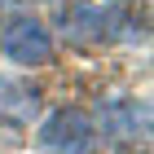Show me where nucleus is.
<instances>
[{
	"mask_svg": "<svg viewBox=\"0 0 154 154\" xmlns=\"http://www.w3.org/2000/svg\"><path fill=\"white\" fill-rule=\"evenodd\" d=\"M40 150L48 154H93L97 145V119L79 106H62L40 123V137H35Z\"/></svg>",
	"mask_w": 154,
	"mask_h": 154,
	"instance_id": "f03ea898",
	"label": "nucleus"
},
{
	"mask_svg": "<svg viewBox=\"0 0 154 154\" xmlns=\"http://www.w3.org/2000/svg\"><path fill=\"white\" fill-rule=\"evenodd\" d=\"M57 31H62V40L75 44V48L106 44V9H101V5H88V0L57 5Z\"/></svg>",
	"mask_w": 154,
	"mask_h": 154,
	"instance_id": "20e7f679",
	"label": "nucleus"
},
{
	"mask_svg": "<svg viewBox=\"0 0 154 154\" xmlns=\"http://www.w3.org/2000/svg\"><path fill=\"white\" fill-rule=\"evenodd\" d=\"M101 132L106 141L119 145V150H132V145L150 141V106L137 101V97H119L101 110Z\"/></svg>",
	"mask_w": 154,
	"mask_h": 154,
	"instance_id": "7ed1b4c3",
	"label": "nucleus"
},
{
	"mask_svg": "<svg viewBox=\"0 0 154 154\" xmlns=\"http://www.w3.org/2000/svg\"><path fill=\"white\" fill-rule=\"evenodd\" d=\"M40 115V88L26 79H0V119H9L13 128H22Z\"/></svg>",
	"mask_w": 154,
	"mask_h": 154,
	"instance_id": "39448f33",
	"label": "nucleus"
},
{
	"mask_svg": "<svg viewBox=\"0 0 154 154\" xmlns=\"http://www.w3.org/2000/svg\"><path fill=\"white\" fill-rule=\"evenodd\" d=\"M0 53L22 66V71H35V66H48L53 62V31L40 22L35 13L18 9L13 18H5L0 26Z\"/></svg>",
	"mask_w": 154,
	"mask_h": 154,
	"instance_id": "f257e3e1",
	"label": "nucleus"
}]
</instances>
